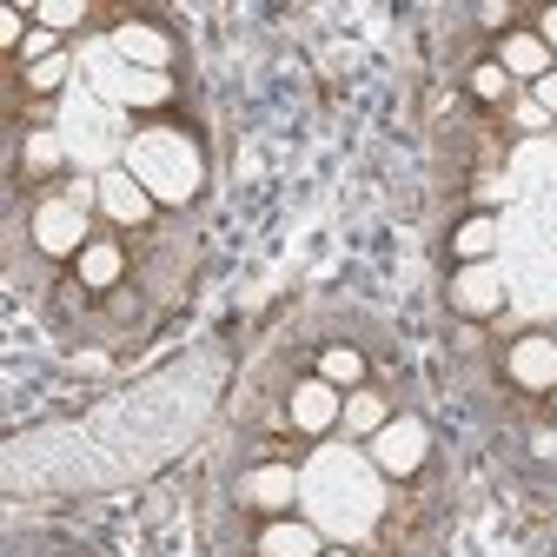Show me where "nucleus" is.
Masks as SVG:
<instances>
[{
    "mask_svg": "<svg viewBox=\"0 0 557 557\" xmlns=\"http://www.w3.org/2000/svg\"><path fill=\"white\" fill-rule=\"evenodd\" d=\"M53 40H60V34H53V27H40V21H34V34H27V40H21V53H27V66H40V60H53Z\"/></svg>",
    "mask_w": 557,
    "mask_h": 557,
    "instance_id": "nucleus-21",
    "label": "nucleus"
},
{
    "mask_svg": "<svg viewBox=\"0 0 557 557\" xmlns=\"http://www.w3.org/2000/svg\"><path fill=\"white\" fill-rule=\"evenodd\" d=\"M53 166H60V139H53V133H34V139H27V173L40 180V173H53Z\"/></svg>",
    "mask_w": 557,
    "mask_h": 557,
    "instance_id": "nucleus-18",
    "label": "nucleus"
},
{
    "mask_svg": "<svg viewBox=\"0 0 557 557\" xmlns=\"http://www.w3.org/2000/svg\"><path fill=\"white\" fill-rule=\"evenodd\" d=\"M60 81H66V60H60V53H53V60H40V66H27V87H34V94H53Z\"/></svg>",
    "mask_w": 557,
    "mask_h": 557,
    "instance_id": "nucleus-20",
    "label": "nucleus"
},
{
    "mask_svg": "<svg viewBox=\"0 0 557 557\" xmlns=\"http://www.w3.org/2000/svg\"><path fill=\"white\" fill-rule=\"evenodd\" d=\"M120 278V246H107V239H94L87 252H81V286H94V293H107Z\"/></svg>",
    "mask_w": 557,
    "mask_h": 557,
    "instance_id": "nucleus-15",
    "label": "nucleus"
},
{
    "mask_svg": "<svg viewBox=\"0 0 557 557\" xmlns=\"http://www.w3.org/2000/svg\"><path fill=\"white\" fill-rule=\"evenodd\" d=\"M120 173H133L153 199H193V186H199V153H193L186 133H139V139H126Z\"/></svg>",
    "mask_w": 557,
    "mask_h": 557,
    "instance_id": "nucleus-1",
    "label": "nucleus"
},
{
    "mask_svg": "<svg viewBox=\"0 0 557 557\" xmlns=\"http://www.w3.org/2000/svg\"><path fill=\"white\" fill-rule=\"evenodd\" d=\"M338 411H345V405H338V385L312 379V385H299V398H293V425H299V432H325Z\"/></svg>",
    "mask_w": 557,
    "mask_h": 557,
    "instance_id": "nucleus-11",
    "label": "nucleus"
},
{
    "mask_svg": "<svg viewBox=\"0 0 557 557\" xmlns=\"http://www.w3.org/2000/svg\"><path fill=\"white\" fill-rule=\"evenodd\" d=\"M425 451H432V432H425V418H392V425L372 438V465L385 471V478H411L418 465H425Z\"/></svg>",
    "mask_w": 557,
    "mask_h": 557,
    "instance_id": "nucleus-3",
    "label": "nucleus"
},
{
    "mask_svg": "<svg viewBox=\"0 0 557 557\" xmlns=\"http://www.w3.org/2000/svg\"><path fill=\"white\" fill-rule=\"evenodd\" d=\"M338 418H345V425H352L359 438H379V432L392 425V418H385V398H379V392H366V385L345 398V411H338Z\"/></svg>",
    "mask_w": 557,
    "mask_h": 557,
    "instance_id": "nucleus-13",
    "label": "nucleus"
},
{
    "mask_svg": "<svg viewBox=\"0 0 557 557\" xmlns=\"http://www.w3.org/2000/svg\"><path fill=\"white\" fill-rule=\"evenodd\" d=\"M34 21H40V27H53V34H66V27H81V21H87V8H81V0H40Z\"/></svg>",
    "mask_w": 557,
    "mask_h": 557,
    "instance_id": "nucleus-17",
    "label": "nucleus"
},
{
    "mask_svg": "<svg viewBox=\"0 0 557 557\" xmlns=\"http://www.w3.org/2000/svg\"><path fill=\"white\" fill-rule=\"evenodd\" d=\"M325 557H352V550H325Z\"/></svg>",
    "mask_w": 557,
    "mask_h": 557,
    "instance_id": "nucleus-27",
    "label": "nucleus"
},
{
    "mask_svg": "<svg viewBox=\"0 0 557 557\" xmlns=\"http://www.w3.org/2000/svg\"><path fill=\"white\" fill-rule=\"evenodd\" d=\"M518 120H524V126H544V120H550V113H544V107H537V94H531V100H524V107H518Z\"/></svg>",
    "mask_w": 557,
    "mask_h": 557,
    "instance_id": "nucleus-25",
    "label": "nucleus"
},
{
    "mask_svg": "<svg viewBox=\"0 0 557 557\" xmlns=\"http://www.w3.org/2000/svg\"><path fill=\"white\" fill-rule=\"evenodd\" d=\"M451 306L465 312V319H484V312H498L505 299H498V265L484 259V265H465L458 278H451Z\"/></svg>",
    "mask_w": 557,
    "mask_h": 557,
    "instance_id": "nucleus-6",
    "label": "nucleus"
},
{
    "mask_svg": "<svg viewBox=\"0 0 557 557\" xmlns=\"http://www.w3.org/2000/svg\"><path fill=\"white\" fill-rule=\"evenodd\" d=\"M492 246H498V226H492V220H465V226L451 233V252H458V259H471V265L492 259Z\"/></svg>",
    "mask_w": 557,
    "mask_h": 557,
    "instance_id": "nucleus-16",
    "label": "nucleus"
},
{
    "mask_svg": "<svg viewBox=\"0 0 557 557\" xmlns=\"http://www.w3.org/2000/svg\"><path fill=\"white\" fill-rule=\"evenodd\" d=\"M478 21H484V27H505V21H511V8H505V0H484Z\"/></svg>",
    "mask_w": 557,
    "mask_h": 557,
    "instance_id": "nucleus-22",
    "label": "nucleus"
},
{
    "mask_svg": "<svg viewBox=\"0 0 557 557\" xmlns=\"http://www.w3.org/2000/svg\"><path fill=\"white\" fill-rule=\"evenodd\" d=\"M471 94H478V100H505V94H511V74H505L498 60L478 66V74H471Z\"/></svg>",
    "mask_w": 557,
    "mask_h": 557,
    "instance_id": "nucleus-19",
    "label": "nucleus"
},
{
    "mask_svg": "<svg viewBox=\"0 0 557 557\" xmlns=\"http://www.w3.org/2000/svg\"><path fill=\"white\" fill-rule=\"evenodd\" d=\"M113 53H120L126 66H147V74H166L173 40H166L160 27H139V21H126V27H113Z\"/></svg>",
    "mask_w": 557,
    "mask_h": 557,
    "instance_id": "nucleus-4",
    "label": "nucleus"
},
{
    "mask_svg": "<svg viewBox=\"0 0 557 557\" xmlns=\"http://www.w3.org/2000/svg\"><path fill=\"white\" fill-rule=\"evenodd\" d=\"M0 40H14V47H21V40H27V27H21V8H14V14H8V21H0Z\"/></svg>",
    "mask_w": 557,
    "mask_h": 557,
    "instance_id": "nucleus-24",
    "label": "nucleus"
},
{
    "mask_svg": "<svg viewBox=\"0 0 557 557\" xmlns=\"http://www.w3.org/2000/svg\"><path fill=\"white\" fill-rule=\"evenodd\" d=\"M498 66H505V74L511 81H544L550 74V47L537 40V34H505V47H498Z\"/></svg>",
    "mask_w": 557,
    "mask_h": 557,
    "instance_id": "nucleus-9",
    "label": "nucleus"
},
{
    "mask_svg": "<svg viewBox=\"0 0 557 557\" xmlns=\"http://www.w3.org/2000/svg\"><path fill=\"white\" fill-rule=\"evenodd\" d=\"M246 498L265 505V511H286V505L299 498V471H293V465H265V471L246 484Z\"/></svg>",
    "mask_w": 557,
    "mask_h": 557,
    "instance_id": "nucleus-12",
    "label": "nucleus"
},
{
    "mask_svg": "<svg viewBox=\"0 0 557 557\" xmlns=\"http://www.w3.org/2000/svg\"><path fill=\"white\" fill-rule=\"evenodd\" d=\"M259 550H265V557H325V544H319V531H312L306 518H278V524H265Z\"/></svg>",
    "mask_w": 557,
    "mask_h": 557,
    "instance_id": "nucleus-10",
    "label": "nucleus"
},
{
    "mask_svg": "<svg viewBox=\"0 0 557 557\" xmlns=\"http://www.w3.org/2000/svg\"><path fill=\"white\" fill-rule=\"evenodd\" d=\"M319 379H325V385H345V392H359L366 352H352V345H332V352H319Z\"/></svg>",
    "mask_w": 557,
    "mask_h": 557,
    "instance_id": "nucleus-14",
    "label": "nucleus"
},
{
    "mask_svg": "<svg viewBox=\"0 0 557 557\" xmlns=\"http://www.w3.org/2000/svg\"><path fill=\"white\" fill-rule=\"evenodd\" d=\"M100 206H107V220H120V226H147L153 220V193L139 186L133 173H107L100 180Z\"/></svg>",
    "mask_w": 557,
    "mask_h": 557,
    "instance_id": "nucleus-5",
    "label": "nucleus"
},
{
    "mask_svg": "<svg viewBox=\"0 0 557 557\" xmlns=\"http://www.w3.org/2000/svg\"><path fill=\"white\" fill-rule=\"evenodd\" d=\"M100 199V186H81V193H66V199H47L40 213H34V246L40 252H87V206Z\"/></svg>",
    "mask_w": 557,
    "mask_h": 557,
    "instance_id": "nucleus-2",
    "label": "nucleus"
},
{
    "mask_svg": "<svg viewBox=\"0 0 557 557\" xmlns=\"http://www.w3.org/2000/svg\"><path fill=\"white\" fill-rule=\"evenodd\" d=\"M100 94L107 100H126V107H166L173 100V81L166 74H147V66H126V74H113Z\"/></svg>",
    "mask_w": 557,
    "mask_h": 557,
    "instance_id": "nucleus-8",
    "label": "nucleus"
},
{
    "mask_svg": "<svg viewBox=\"0 0 557 557\" xmlns=\"http://www.w3.org/2000/svg\"><path fill=\"white\" fill-rule=\"evenodd\" d=\"M537 40H544V47H550V53H557V8H550V14H544V27H537Z\"/></svg>",
    "mask_w": 557,
    "mask_h": 557,
    "instance_id": "nucleus-26",
    "label": "nucleus"
},
{
    "mask_svg": "<svg viewBox=\"0 0 557 557\" xmlns=\"http://www.w3.org/2000/svg\"><path fill=\"white\" fill-rule=\"evenodd\" d=\"M537 107H544V113H557V66H550V74L537 81Z\"/></svg>",
    "mask_w": 557,
    "mask_h": 557,
    "instance_id": "nucleus-23",
    "label": "nucleus"
},
{
    "mask_svg": "<svg viewBox=\"0 0 557 557\" xmlns=\"http://www.w3.org/2000/svg\"><path fill=\"white\" fill-rule=\"evenodd\" d=\"M511 379L524 392H550L557 385V338H518L511 345Z\"/></svg>",
    "mask_w": 557,
    "mask_h": 557,
    "instance_id": "nucleus-7",
    "label": "nucleus"
}]
</instances>
